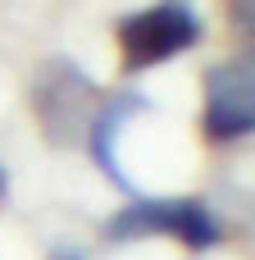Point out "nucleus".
I'll use <instances>...</instances> for the list:
<instances>
[{
  "mask_svg": "<svg viewBox=\"0 0 255 260\" xmlns=\"http://www.w3.org/2000/svg\"><path fill=\"white\" fill-rule=\"evenodd\" d=\"M201 133L210 146H228L255 133V50L205 69Z\"/></svg>",
  "mask_w": 255,
  "mask_h": 260,
  "instance_id": "4",
  "label": "nucleus"
},
{
  "mask_svg": "<svg viewBox=\"0 0 255 260\" xmlns=\"http://www.w3.org/2000/svg\"><path fill=\"white\" fill-rule=\"evenodd\" d=\"M201 14L192 0H155L141 5L132 14H123L114 23V41H119V59L123 73L137 78L146 69H160L169 59H178L183 50H192L201 41Z\"/></svg>",
  "mask_w": 255,
  "mask_h": 260,
  "instance_id": "3",
  "label": "nucleus"
},
{
  "mask_svg": "<svg viewBox=\"0 0 255 260\" xmlns=\"http://www.w3.org/2000/svg\"><path fill=\"white\" fill-rule=\"evenodd\" d=\"M228 23H233V32L255 50V0H228Z\"/></svg>",
  "mask_w": 255,
  "mask_h": 260,
  "instance_id": "6",
  "label": "nucleus"
},
{
  "mask_svg": "<svg viewBox=\"0 0 255 260\" xmlns=\"http://www.w3.org/2000/svg\"><path fill=\"white\" fill-rule=\"evenodd\" d=\"M105 96L110 91L100 82H91V73L82 64H73L68 55L41 59L32 69V82H27L32 123L55 151H73L87 142V128H91L96 110L105 105Z\"/></svg>",
  "mask_w": 255,
  "mask_h": 260,
  "instance_id": "1",
  "label": "nucleus"
},
{
  "mask_svg": "<svg viewBox=\"0 0 255 260\" xmlns=\"http://www.w3.org/2000/svg\"><path fill=\"white\" fill-rule=\"evenodd\" d=\"M50 260H87V256H82L78 247H55V251H50Z\"/></svg>",
  "mask_w": 255,
  "mask_h": 260,
  "instance_id": "7",
  "label": "nucleus"
},
{
  "mask_svg": "<svg viewBox=\"0 0 255 260\" xmlns=\"http://www.w3.org/2000/svg\"><path fill=\"white\" fill-rule=\"evenodd\" d=\"M5 192H9V178H5V169H0V201H5Z\"/></svg>",
  "mask_w": 255,
  "mask_h": 260,
  "instance_id": "8",
  "label": "nucleus"
},
{
  "mask_svg": "<svg viewBox=\"0 0 255 260\" xmlns=\"http://www.w3.org/2000/svg\"><path fill=\"white\" fill-rule=\"evenodd\" d=\"M151 110V101L146 96H137V91H110L105 96V105L96 110V119H91V128H87V151H91V160H96V169L110 178V183H119L123 192H132L137 197V187H132V178L119 169V133L137 119V114H146Z\"/></svg>",
  "mask_w": 255,
  "mask_h": 260,
  "instance_id": "5",
  "label": "nucleus"
},
{
  "mask_svg": "<svg viewBox=\"0 0 255 260\" xmlns=\"http://www.w3.org/2000/svg\"><path fill=\"white\" fill-rule=\"evenodd\" d=\"M100 238L114 247L164 238V242H178L187 251H210L224 242V229L201 197H132L123 210H114L105 219Z\"/></svg>",
  "mask_w": 255,
  "mask_h": 260,
  "instance_id": "2",
  "label": "nucleus"
}]
</instances>
